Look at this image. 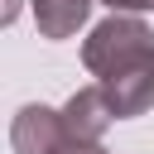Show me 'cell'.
I'll use <instances>...</instances> for the list:
<instances>
[{"mask_svg":"<svg viewBox=\"0 0 154 154\" xmlns=\"http://www.w3.org/2000/svg\"><path fill=\"white\" fill-rule=\"evenodd\" d=\"M101 5H111V14H144V10H154V0H101Z\"/></svg>","mask_w":154,"mask_h":154,"instance_id":"cell-5","label":"cell"},{"mask_svg":"<svg viewBox=\"0 0 154 154\" xmlns=\"http://www.w3.org/2000/svg\"><path fill=\"white\" fill-rule=\"evenodd\" d=\"M87 10L91 0H34V19L43 38H72L87 24Z\"/></svg>","mask_w":154,"mask_h":154,"instance_id":"cell-4","label":"cell"},{"mask_svg":"<svg viewBox=\"0 0 154 154\" xmlns=\"http://www.w3.org/2000/svg\"><path fill=\"white\" fill-rule=\"evenodd\" d=\"M82 63L101 82L125 77V72L154 63V34H149V24L140 14H111L82 38Z\"/></svg>","mask_w":154,"mask_h":154,"instance_id":"cell-1","label":"cell"},{"mask_svg":"<svg viewBox=\"0 0 154 154\" xmlns=\"http://www.w3.org/2000/svg\"><path fill=\"white\" fill-rule=\"evenodd\" d=\"M14 10H19V0H10V5H5V19H14Z\"/></svg>","mask_w":154,"mask_h":154,"instance_id":"cell-7","label":"cell"},{"mask_svg":"<svg viewBox=\"0 0 154 154\" xmlns=\"http://www.w3.org/2000/svg\"><path fill=\"white\" fill-rule=\"evenodd\" d=\"M53 154H106V149H101V144H82V140H63Z\"/></svg>","mask_w":154,"mask_h":154,"instance_id":"cell-6","label":"cell"},{"mask_svg":"<svg viewBox=\"0 0 154 154\" xmlns=\"http://www.w3.org/2000/svg\"><path fill=\"white\" fill-rule=\"evenodd\" d=\"M111 120H116V111H111V96L101 87H82L63 106V135L82 140V144H101V135L111 130Z\"/></svg>","mask_w":154,"mask_h":154,"instance_id":"cell-2","label":"cell"},{"mask_svg":"<svg viewBox=\"0 0 154 154\" xmlns=\"http://www.w3.org/2000/svg\"><path fill=\"white\" fill-rule=\"evenodd\" d=\"M63 140H67V135H63V111H53V106H43V101L19 106V116H14V125H10L14 154H53Z\"/></svg>","mask_w":154,"mask_h":154,"instance_id":"cell-3","label":"cell"}]
</instances>
